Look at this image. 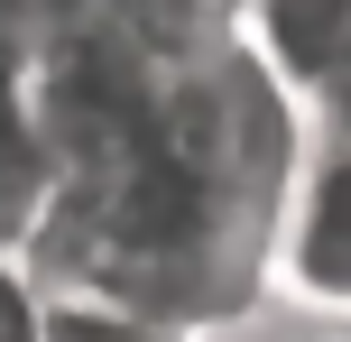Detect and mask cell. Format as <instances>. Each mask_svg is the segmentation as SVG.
I'll return each instance as SVG.
<instances>
[{
	"instance_id": "7a4b0ae2",
	"label": "cell",
	"mask_w": 351,
	"mask_h": 342,
	"mask_svg": "<svg viewBox=\"0 0 351 342\" xmlns=\"http://www.w3.org/2000/svg\"><path fill=\"white\" fill-rule=\"evenodd\" d=\"M241 28H250V56L287 93H315L351 47V0H250Z\"/></svg>"
},
{
	"instance_id": "5b68a950",
	"label": "cell",
	"mask_w": 351,
	"mask_h": 342,
	"mask_svg": "<svg viewBox=\"0 0 351 342\" xmlns=\"http://www.w3.org/2000/svg\"><path fill=\"white\" fill-rule=\"evenodd\" d=\"M315 111H324V139H333V148H351V47H342V65L315 84Z\"/></svg>"
},
{
	"instance_id": "277c9868",
	"label": "cell",
	"mask_w": 351,
	"mask_h": 342,
	"mask_svg": "<svg viewBox=\"0 0 351 342\" xmlns=\"http://www.w3.org/2000/svg\"><path fill=\"white\" fill-rule=\"evenodd\" d=\"M0 342H47V287L19 259H0Z\"/></svg>"
},
{
	"instance_id": "6da1fadb",
	"label": "cell",
	"mask_w": 351,
	"mask_h": 342,
	"mask_svg": "<svg viewBox=\"0 0 351 342\" xmlns=\"http://www.w3.org/2000/svg\"><path fill=\"white\" fill-rule=\"evenodd\" d=\"M268 278L305 315L351 324V148L324 139L315 158H296V185L278 204V241H268Z\"/></svg>"
},
{
	"instance_id": "3957f363",
	"label": "cell",
	"mask_w": 351,
	"mask_h": 342,
	"mask_svg": "<svg viewBox=\"0 0 351 342\" xmlns=\"http://www.w3.org/2000/svg\"><path fill=\"white\" fill-rule=\"evenodd\" d=\"M47 342H185V333L139 324L121 306H93V296H47Z\"/></svg>"
}]
</instances>
